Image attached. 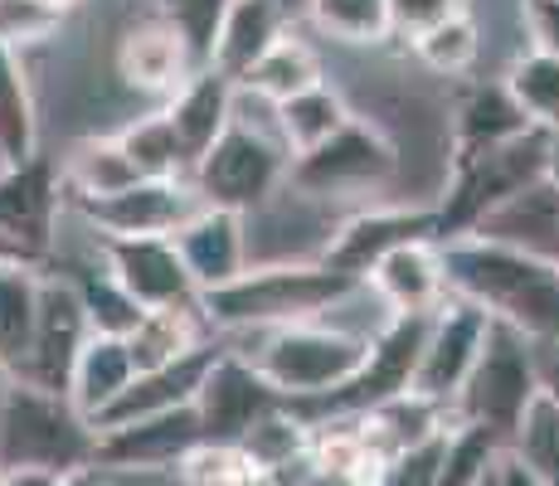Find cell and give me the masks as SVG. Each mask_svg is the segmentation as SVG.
Here are the masks:
<instances>
[{
  "label": "cell",
  "instance_id": "1",
  "mask_svg": "<svg viewBox=\"0 0 559 486\" xmlns=\"http://www.w3.org/2000/svg\"><path fill=\"white\" fill-rule=\"evenodd\" d=\"M448 292L491 321L521 331L525 341H559V268L521 248L491 239H448L443 244Z\"/></svg>",
  "mask_w": 559,
  "mask_h": 486
},
{
  "label": "cell",
  "instance_id": "2",
  "mask_svg": "<svg viewBox=\"0 0 559 486\" xmlns=\"http://www.w3.org/2000/svg\"><path fill=\"white\" fill-rule=\"evenodd\" d=\"M350 277L331 273L326 263H249V273L229 287L200 292V317L214 336H249V331H277L297 321H321L341 297Z\"/></svg>",
  "mask_w": 559,
  "mask_h": 486
},
{
  "label": "cell",
  "instance_id": "3",
  "mask_svg": "<svg viewBox=\"0 0 559 486\" xmlns=\"http://www.w3.org/2000/svg\"><path fill=\"white\" fill-rule=\"evenodd\" d=\"M249 336H253V351H243L239 360H249L273 384V394L283 404L331 399L336 389H346L356 380V370L365 365V351H370L365 341L326 327V321H297V327L249 331Z\"/></svg>",
  "mask_w": 559,
  "mask_h": 486
},
{
  "label": "cell",
  "instance_id": "4",
  "mask_svg": "<svg viewBox=\"0 0 559 486\" xmlns=\"http://www.w3.org/2000/svg\"><path fill=\"white\" fill-rule=\"evenodd\" d=\"M93 424L69 404V394H49L25 380L0 389V472H49L63 477L93 462Z\"/></svg>",
  "mask_w": 559,
  "mask_h": 486
},
{
  "label": "cell",
  "instance_id": "5",
  "mask_svg": "<svg viewBox=\"0 0 559 486\" xmlns=\"http://www.w3.org/2000/svg\"><path fill=\"white\" fill-rule=\"evenodd\" d=\"M535 394H540V380H535L531 341L521 331L491 321L487 345H481L467 384L453 399V424H481L511 448L515 428H521L525 408L535 404Z\"/></svg>",
  "mask_w": 559,
  "mask_h": 486
},
{
  "label": "cell",
  "instance_id": "6",
  "mask_svg": "<svg viewBox=\"0 0 559 486\" xmlns=\"http://www.w3.org/2000/svg\"><path fill=\"white\" fill-rule=\"evenodd\" d=\"M287 170H293V156L277 137L229 122V132L195 161L190 186H195L204 210H229L249 220L253 210H263L287 186Z\"/></svg>",
  "mask_w": 559,
  "mask_h": 486
},
{
  "label": "cell",
  "instance_id": "7",
  "mask_svg": "<svg viewBox=\"0 0 559 486\" xmlns=\"http://www.w3.org/2000/svg\"><path fill=\"white\" fill-rule=\"evenodd\" d=\"M400 176V151L365 117H350L326 146L297 156L287 186L307 200H341V194H380Z\"/></svg>",
  "mask_w": 559,
  "mask_h": 486
},
{
  "label": "cell",
  "instance_id": "8",
  "mask_svg": "<svg viewBox=\"0 0 559 486\" xmlns=\"http://www.w3.org/2000/svg\"><path fill=\"white\" fill-rule=\"evenodd\" d=\"M487 331H491L487 311L448 292V301L433 311V317H428L424 351H418L414 384H408V394L453 414V399H457V389L467 384L472 365H477L481 345H487Z\"/></svg>",
  "mask_w": 559,
  "mask_h": 486
},
{
  "label": "cell",
  "instance_id": "9",
  "mask_svg": "<svg viewBox=\"0 0 559 486\" xmlns=\"http://www.w3.org/2000/svg\"><path fill=\"white\" fill-rule=\"evenodd\" d=\"M98 239H170L195 210H204L190 180H136L107 200L69 204Z\"/></svg>",
  "mask_w": 559,
  "mask_h": 486
},
{
  "label": "cell",
  "instance_id": "10",
  "mask_svg": "<svg viewBox=\"0 0 559 486\" xmlns=\"http://www.w3.org/2000/svg\"><path fill=\"white\" fill-rule=\"evenodd\" d=\"M63 186L59 166L49 156L20 161V166H0V239L15 248L29 263H45L53 234L63 220Z\"/></svg>",
  "mask_w": 559,
  "mask_h": 486
},
{
  "label": "cell",
  "instance_id": "11",
  "mask_svg": "<svg viewBox=\"0 0 559 486\" xmlns=\"http://www.w3.org/2000/svg\"><path fill=\"white\" fill-rule=\"evenodd\" d=\"M88 317H83V297L69 273H39V311H35V341H29V360L20 380L49 389V394H69V375L79 351L88 345Z\"/></svg>",
  "mask_w": 559,
  "mask_h": 486
},
{
  "label": "cell",
  "instance_id": "12",
  "mask_svg": "<svg viewBox=\"0 0 559 486\" xmlns=\"http://www.w3.org/2000/svg\"><path fill=\"white\" fill-rule=\"evenodd\" d=\"M277 404H283V399L273 394V384H267L249 360H239V355H229V351H214L210 370H204V380H200V394H195L200 438L219 442V448H239V438Z\"/></svg>",
  "mask_w": 559,
  "mask_h": 486
},
{
  "label": "cell",
  "instance_id": "13",
  "mask_svg": "<svg viewBox=\"0 0 559 486\" xmlns=\"http://www.w3.org/2000/svg\"><path fill=\"white\" fill-rule=\"evenodd\" d=\"M414 239H438V214L433 210H394V204H380V210H356L350 220H341L331 229L326 248H321L317 263H326L331 273L350 277V283H365L370 268L380 263L384 253H394L400 244Z\"/></svg>",
  "mask_w": 559,
  "mask_h": 486
},
{
  "label": "cell",
  "instance_id": "14",
  "mask_svg": "<svg viewBox=\"0 0 559 486\" xmlns=\"http://www.w3.org/2000/svg\"><path fill=\"white\" fill-rule=\"evenodd\" d=\"M107 273L142 311H195L200 292L186 277L170 239H98Z\"/></svg>",
  "mask_w": 559,
  "mask_h": 486
},
{
  "label": "cell",
  "instance_id": "15",
  "mask_svg": "<svg viewBox=\"0 0 559 486\" xmlns=\"http://www.w3.org/2000/svg\"><path fill=\"white\" fill-rule=\"evenodd\" d=\"M93 467H112V472H176L180 458L200 448V418L195 404L170 408L156 418H136L127 428H107L93 434Z\"/></svg>",
  "mask_w": 559,
  "mask_h": 486
},
{
  "label": "cell",
  "instance_id": "16",
  "mask_svg": "<svg viewBox=\"0 0 559 486\" xmlns=\"http://www.w3.org/2000/svg\"><path fill=\"white\" fill-rule=\"evenodd\" d=\"M195 73H200L195 49L186 45V35H180L166 15L136 20V25L117 39V79L132 93H146V97L166 103V97H176Z\"/></svg>",
  "mask_w": 559,
  "mask_h": 486
},
{
  "label": "cell",
  "instance_id": "17",
  "mask_svg": "<svg viewBox=\"0 0 559 486\" xmlns=\"http://www.w3.org/2000/svg\"><path fill=\"white\" fill-rule=\"evenodd\" d=\"M176 258L195 292L229 287L234 277L249 273V220L229 210H195L176 234Z\"/></svg>",
  "mask_w": 559,
  "mask_h": 486
},
{
  "label": "cell",
  "instance_id": "18",
  "mask_svg": "<svg viewBox=\"0 0 559 486\" xmlns=\"http://www.w3.org/2000/svg\"><path fill=\"white\" fill-rule=\"evenodd\" d=\"M365 287L384 301L390 317H433L448 301V273H443V244L438 239H414L384 253L370 268Z\"/></svg>",
  "mask_w": 559,
  "mask_h": 486
},
{
  "label": "cell",
  "instance_id": "19",
  "mask_svg": "<svg viewBox=\"0 0 559 486\" xmlns=\"http://www.w3.org/2000/svg\"><path fill=\"white\" fill-rule=\"evenodd\" d=\"M283 35H287L283 0H229L219 29H214V39H210L204 69L229 79V83H243V73H249Z\"/></svg>",
  "mask_w": 559,
  "mask_h": 486
},
{
  "label": "cell",
  "instance_id": "20",
  "mask_svg": "<svg viewBox=\"0 0 559 486\" xmlns=\"http://www.w3.org/2000/svg\"><path fill=\"white\" fill-rule=\"evenodd\" d=\"M229 107H234V83L219 79V73H210V69H200L176 97H166L160 117H166L170 137H176V146H180V156H186L190 170H195V161L204 151L229 132Z\"/></svg>",
  "mask_w": 559,
  "mask_h": 486
},
{
  "label": "cell",
  "instance_id": "21",
  "mask_svg": "<svg viewBox=\"0 0 559 486\" xmlns=\"http://www.w3.org/2000/svg\"><path fill=\"white\" fill-rule=\"evenodd\" d=\"M521 132H531V122L521 117V107L511 103V93L501 83H477L457 97L453 117H448V161H467V156H481V151H497L515 142Z\"/></svg>",
  "mask_w": 559,
  "mask_h": 486
},
{
  "label": "cell",
  "instance_id": "22",
  "mask_svg": "<svg viewBox=\"0 0 559 486\" xmlns=\"http://www.w3.org/2000/svg\"><path fill=\"white\" fill-rule=\"evenodd\" d=\"M132 380H136V365H132L127 341L88 336V345L79 351L73 375H69V404L79 408L88 424H98L107 408L117 404V394H122Z\"/></svg>",
  "mask_w": 559,
  "mask_h": 486
},
{
  "label": "cell",
  "instance_id": "23",
  "mask_svg": "<svg viewBox=\"0 0 559 486\" xmlns=\"http://www.w3.org/2000/svg\"><path fill=\"white\" fill-rule=\"evenodd\" d=\"M136 170L127 161V151L117 146V137H83L69 146V156L59 161V186H63V204H88V200H107V194L136 186Z\"/></svg>",
  "mask_w": 559,
  "mask_h": 486
},
{
  "label": "cell",
  "instance_id": "24",
  "mask_svg": "<svg viewBox=\"0 0 559 486\" xmlns=\"http://www.w3.org/2000/svg\"><path fill=\"white\" fill-rule=\"evenodd\" d=\"M39 156V107L25 54L0 45V166Z\"/></svg>",
  "mask_w": 559,
  "mask_h": 486
},
{
  "label": "cell",
  "instance_id": "25",
  "mask_svg": "<svg viewBox=\"0 0 559 486\" xmlns=\"http://www.w3.org/2000/svg\"><path fill=\"white\" fill-rule=\"evenodd\" d=\"M39 311V268L35 263H0V375L20 380L35 341Z\"/></svg>",
  "mask_w": 559,
  "mask_h": 486
},
{
  "label": "cell",
  "instance_id": "26",
  "mask_svg": "<svg viewBox=\"0 0 559 486\" xmlns=\"http://www.w3.org/2000/svg\"><path fill=\"white\" fill-rule=\"evenodd\" d=\"M350 117L356 112H350L346 93L331 88V83H317V88L277 103V137H283L287 156L297 161V156H311L317 146H326Z\"/></svg>",
  "mask_w": 559,
  "mask_h": 486
},
{
  "label": "cell",
  "instance_id": "27",
  "mask_svg": "<svg viewBox=\"0 0 559 486\" xmlns=\"http://www.w3.org/2000/svg\"><path fill=\"white\" fill-rule=\"evenodd\" d=\"M317 83H326V63H321V54L311 49L307 39H297L293 29H287V35L243 73L239 88H249V93L263 97V103L277 107V103H287V97L317 88Z\"/></svg>",
  "mask_w": 559,
  "mask_h": 486
},
{
  "label": "cell",
  "instance_id": "28",
  "mask_svg": "<svg viewBox=\"0 0 559 486\" xmlns=\"http://www.w3.org/2000/svg\"><path fill=\"white\" fill-rule=\"evenodd\" d=\"M210 345V327H204L200 307L195 311H146L142 327L127 336V351H132L136 375L160 370V365H176L186 355H195Z\"/></svg>",
  "mask_w": 559,
  "mask_h": 486
},
{
  "label": "cell",
  "instance_id": "29",
  "mask_svg": "<svg viewBox=\"0 0 559 486\" xmlns=\"http://www.w3.org/2000/svg\"><path fill=\"white\" fill-rule=\"evenodd\" d=\"M239 452L253 462L258 477H277V482H283L287 472H293L297 462L311 452V428L287 404H277L239 438Z\"/></svg>",
  "mask_w": 559,
  "mask_h": 486
},
{
  "label": "cell",
  "instance_id": "30",
  "mask_svg": "<svg viewBox=\"0 0 559 486\" xmlns=\"http://www.w3.org/2000/svg\"><path fill=\"white\" fill-rule=\"evenodd\" d=\"M501 88L521 107V117L535 132H559V59L550 54H521L507 69Z\"/></svg>",
  "mask_w": 559,
  "mask_h": 486
},
{
  "label": "cell",
  "instance_id": "31",
  "mask_svg": "<svg viewBox=\"0 0 559 486\" xmlns=\"http://www.w3.org/2000/svg\"><path fill=\"white\" fill-rule=\"evenodd\" d=\"M408 49H414V59L424 63L428 73H438V79H462V73H472V63L481 59V25L472 20V10H462V15L424 29L418 39H408Z\"/></svg>",
  "mask_w": 559,
  "mask_h": 486
},
{
  "label": "cell",
  "instance_id": "32",
  "mask_svg": "<svg viewBox=\"0 0 559 486\" xmlns=\"http://www.w3.org/2000/svg\"><path fill=\"white\" fill-rule=\"evenodd\" d=\"M117 146L127 151V161H132V170L142 180H190V166H186V156H180L160 107L136 117V122H127L122 132H117Z\"/></svg>",
  "mask_w": 559,
  "mask_h": 486
},
{
  "label": "cell",
  "instance_id": "33",
  "mask_svg": "<svg viewBox=\"0 0 559 486\" xmlns=\"http://www.w3.org/2000/svg\"><path fill=\"white\" fill-rule=\"evenodd\" d=\"M307 15L336 45L374 49L390 39V5L384 0H307Z\"/></svg>",
  "mask_w": 559,
  "mask_h": 486
},
{
  "label": "cell",
  "instance_id": "34",
  "mask_svg": "<svg viewBox=\"0 0 559 486\" xmlns=\"http://www.w3.org/2000/svg\"><path fill=\"white\" fill-rule=\"evenodd\" d=\"M69 277H73V287H79V297H83V317H88L93 336L127 341L136 327H142L146 311L112 283V273H107V268H103V273H98V268H88V273H69Z\"/></svg>",
  "mask_w": 559,
  "mask_h": 486
},
{
  "label": "cell",
  "instance_id": "35",
  "mask_svg": "<svg viewBox=\"0 0 559 486\" xmlns=\"http://www.w3.org/2000/svg\"><path fill=\"white\" fill-rule=\"evenodd\" d=\"M507 452L491 428L481 424H453L448 428V448H443V472H438V486H481L497 467V458Z\"/></svg>",
  "mask_w": 559,
  "mask_h": 486
},
{
  "label": "cell",
  "instance_id": "36",
  "mask_svg": "<svg viewBox=\"0 0 559 486\" xmlns=\"http://www.w3.org/2000/svg\"><path fill=\"white\" fill-rule=\"evenodd\" d=\"M63 10L45 5V0H0V45L25 54L35 45H53L63 35Z\"/></svg>",
  "mask_w": 559,
  "mask_h": 486
},
{
  "label": "cell",
  "instance_id": "37",
  "mask_svg": "<svg viewBox=\"0 0 559 486\" xmlns=\"http://www.w3.org/2000/svg\"><path fill=\"white\" fill-rule=\"evenodd\" d=\"M180 486H253V462L239 448H219V442H200L190 458L176 467Z\"/></svg>",
  "mask_w": 559,
  "mask_h": 486
},
{
  "label": "cell",
  "instance_id": "38",
  "mask_svg": "<svg viewBox=\"0 0 559 486\" xmlns=\"http://www.w3.org/2000/svg\"><path fill=\"white\" fill-rule=\"evenodd\" d=\"M443 448H448V428L424 442H408L394 458L380 462L370 486H438V472H443Z\"/></svg>",
  "mask_w": 559,
  "mask_h": 486
},
{
  "label": "cell",
  "instance_id": "39",
  "mask_svg": "<svg viewBox=\"0 0 559 486\" xmlns=\"http://www.w3.org/2000/svg\"><path fill=\"white\" fill-rule=\"evenodd\" d=\"M224 10H229V0H166V10H160V15L186 35V45L195 49L200 69H204V59H210V39H214V29H219Z\"/></svg>",
  "mask_w": 559,
  "mask_h": 486
},
{
  "label": "cell",
  "instance_id": "40",
  "mask_svg": "<svg viewBox=\"0 0 559 486\" xmlns=\"http://www.w3.org/2000/svg\"><path fill=\"white\" fill-rule=\"evenodd\" d=\"M390 5V35H404V39H418L424 29L443 25L467 10V0H384Z\"/></svg>",
  "mask_w": 559,
  "mask_h": 486
},
{
  "label": "cell",
  "instance_id": "41",
  "mask_svg": "<svg viewBox=\"0 0 559 486\" xmlns=\"http://www.w3.org/2000/svg\"><path fill=\"white\" fill-rule=\"evenodd\" d=\"M521 29L531 54L559 59V0H521Z\"/></svg>",
  "mask_w": 559,
  "mask_h": 486
},
{
  "label": "cell",
  "instance_id": "42",
  "mask_svg": "<svg viewBox=\"0 0 559 486\" xmlns=\"http://www.w3.org/2000/svg\"><path fill=\"white\" fill-rule=\"evenodd\" d=\"M535 355V380H540V394L559 408V341H531Z\"/></svg>",
  "mask_w": 559,
  "mask_h": 486
},
{
  "label": "cell",
  "instance_id": "43",
  "mask_svg": "<svg viewBox=\"0 0 559 486\" xmlns=\"http://www.w3.org/2000/svg\"><path fill=\"white\" fill-rule=\"evenodd\" d=\"M283 486H370V482L346 477V472H321V467H311V452H307V462H297V467L283 477Z\"/></svg>",
  "mask_w": 559,
  "mask_h": 486
},
{
  "label": "cell",
  "instance_id": "44",
  "mask_svg": "<svg viewBox=\"0 0 559 486\" xmlns=\"http://www.w3.org/2000/svg\"><path fill=\"white\" fill-rule=\"evenodd\" d=\"M497 486H545V482L535 477V472L525 467V462H521V458H515V452L507 448V452H501V458H497Z\"/></svg>",
  "mask_w": 559,
  "mask_h": 486
},
{
  "label": "cell",
  "instance_id": "45",
  "mask_svg": "<svg viewBox=\"0 0 559 486\" xmlns=\"http://www.w3.org/2000/svg\"><path fill=\"white\" fill-rule=\"evenodd\" d=\"M59 477H49V472H0V486H53Z\"/></svg>",
  "mask_w": 559,
  "mask_h": 486
},
{
  "label": "cell",
  "instance_id": "46",
  "mask_svg": "<svg viewBox=\"0 0 559 486\" xmlns=\"http://www.w3.org/2000/svg\"><path fill=\"white\" fill-rule=\"evenodd\" d=\"M53 486H103V472L88 462V467H73V472H63V477L53 482Z\"/></svg>",
  "mask_w": 559,
  "mask_h": 486
},
{
  "label": "cell",
  "instance_id": "47",
  "mask_svg": "<svg viewBox=\"0 0 559 486\" xmlns=\"http://www.w3.org/2000/svg\"><path fill=\"white\" fill-rule=\"evenodd\" d=\"M545 180L559 190V132H545Z\"/></svg>",
  "mask_w": 559,
  "mask_h": 486
},
{
  "label": "cell",
  "instance_id": "48",
  "mask_svg": "<svg viewBox=\"0 0 559 486\" xmlns=\"http://www.w3.org/2000/svg\"><path fill=\"white\" fill-rule=\"evenodd\" d=\"M0 263H29V258H20V253H15V248H10L5 239H0ZM35 268H39V263H35Z\"/></svg>",
  "mask_w": 559,
  "mask_h": 486
},
{
  "label": "cell",
  "instance_id": "49",
  "mask_svg": "<svg viewBox=\"0 0 559 486\" xmlns=\"http://www.w3.org/2000/svg\"><path fill=\"white\" fill-rule=\"evenodd\" d=\"M45 5H53V10H63V15H69V10L83 5V0H45Z\"/></svg>",
  "mask_w": 559,
  "mask_h": 486
},
{
  "label": "cell",
  "instance_id": "50",
  "mask_svg": "<svg viewBox=\"0 0 559 486\" xmlns=\"http://www.w3.org/2000/svg\"><path fill=\"white\" fill-rule=\"evenodd\" d=\"M253 486H283L277 477H253Z\"/></svg>",
  "mask_w": 559,
  "mask_h": 486
},
{
  "label": "cell",
  "instance_id": "51",
  "mask_svg": "<svg viewBox=\"0 0 559 486\" xmlns=\"http://www.w3.org/2000/svg\"><path fill=\"white\" fill-rule=\"evenodd\" d=\"M555 268H559V234H555Z\"/></svg>",
  "mask_w": 559,
  "mask_h": 486
}]
</instances>
